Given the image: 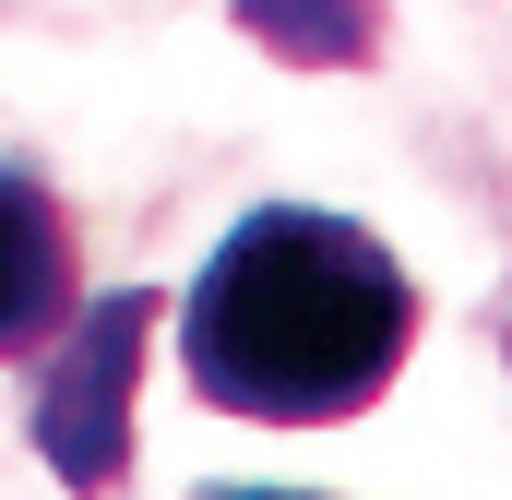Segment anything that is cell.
I'll use <instances>...</instances> for the list:
<instances>
[{
  "label": "cell",
  "mask_w": 512,
  "mask_h": 500,
  "mask_svg": "<svg viewBox=\"0 0 512 500\" xmlns=\"http://www.w3.org/2000/svg\"><path fill=\"white\" fill-rule=\"evenodd\" d=\"M203 500H310V489H203Z\"/></svg>",
  "instance_id": "cell-4"
},
{
  "label": "cell",
  "mask_w": 512,
  "mask_h": 500,
  "mask_svg": "<svg viewBox=\"0 0 512 500\" xmlns=\"http://www.w3.org/2000/svg\"><path fill=\"white\" fill-rule=\"evenodd\" d=\"M72 322H84L72 203H60L36 167H0V370H12V358H48Z\"/></svg>",
  "instance_id": "cell-3"
},
{
  "label": "cell",
  "mask_w": 512,
  "mask_h": 500,
  "mask_svg": "<svg viewBox=\"0 0 512 500\" xmlns=\"http://www.w3.org/2000/svg\"><path fill=\"white\" fill-rule=\"evenodd\" d=\"M155 322H167L155 286H108V298H84V322L36 358L24 429H36L48 477H60L72 500H120V477H131V393H143Z\"/></svg>",
  "instance_id": "cell-2"
},
{
  "label": "cell",
  "mask_w": 512,
  "mask_h": 500,
  "mask_svg": "<svg viewBox=\"0 0 512 500\" xmlns=\"http://www.w3.org/2000/svg\"><path fill=\"white\" fill-rule=\"evenodd\" d=\"M417 346V286L358 215L262 203L179 286V370L251 429H346L370 417Z\"/></svg>",
  "instance_id": "cell-1"
}]
</instances>
